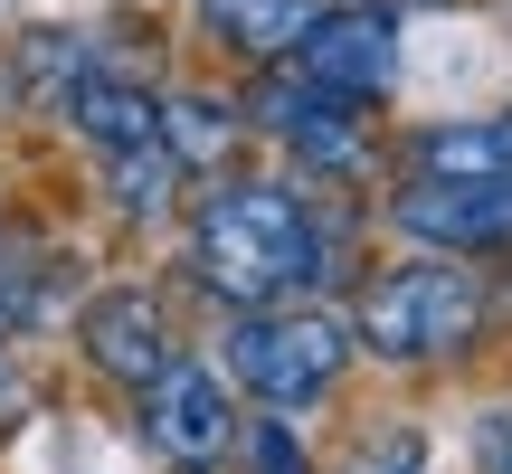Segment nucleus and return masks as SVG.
<instances>
[{
	"instance_id": "1",
	"label": "nucleus",
	"mask_w": 512,
	"mask_h": 474,
	"mask_svg": "<svg viewBox=\"0 0 512 474\" xmlns=\"http://www.w3.org/2000/svg\"><path fill=\"white\" fill-rule=\"evenodd\" d=\"M361 228H370L361 200H332L275 162H228L190 181L181 219H171V237H181L171 275L200 313L313 304V294H351V275L370 266Z\"/></svg>"
},
{
	"instance_id": "2",
	"label": "nucleus",
	"mask_w": 512,
	"mask_h": 474,
	"mask_svg": "<svg viewBox=\"0 0 512 474\" xmlns=\"http://www.w3.org/2000/svg\"><path fill=\"white\" fill-rule=\"evenodd\" d=\"M351 342L361 370L389 380H446V370H475L503 342V294L494 266L475 256H427V247H389L351 275Z\"/></svg>"
},
{
	"instance_id": "3",
	"label": "nucleus",
	"mask_w": 512,
	"mask_h": 474,
	"mask_svg": "<svg viewBox=\"0 0 512 474\" xmlns=\"http://www.w3.org/2000/svg\"><path fill=\"white\" fill-rule=\"evenodd\" d=\"M209 361L238 389V408H266V418H323V408L361 380V342H351V313L332 304V294L219 313Z\"/></svg>"
},
{
	"instance_id": "4",
	"label": "nucleus",
	"mask_w": 512,
	"mask_h": 474,
	"mask_svg": "<svg viewBox=\"0 0 512 474\" xmlns=\"http://www.w3.org/2000/svg\"><path fill=\"white\" fill-rule=\"evenodd\" d=\"M238 105H247V143L275 152V171L332 190V200H370L389 181V124L380 105H351V95L304 86L294 67H256L238 76Z\"/></svg>"
},
{
	"instance_id": "5",
	"label": "nucleus",
	"mask_w": 512,
	"mask_h": 474,
	"mask_svg": "<svg viewBox=\"0 0 512 474\" xmlns=\"http://www.w3.org/2000/svg\"><path fill=\"white\" fill-rule=\"evenodd\" d=\"M67 351H76V370H86L105 399H133L152 370H171V361L190 351V332H181L171 285H152V275H105V285L76 294Z\"/></svg>"
},
{
	"instance_id": "6",
	"label": "nucleus",
	"mask_w": 512,
	"mask_h": 474,
	"mask_svg": "<svg viewBox=\"0 0 512 474\" xmlns=\"http://www.w3.org/2000/svg\"><path fill=\"white\" fill-rule=\"evenodd\" d=\"M124 427H133V446H143L162 474H228L238 465L247 408H238V389L219 380L209 351H181L171 370H152V380L124 399Z\"/></svg>"
},
{
	"instance_id": "7",
	"label": "nucleus",
	"mask_w": 512,
	"mask_h": 474,
	"mask_svg": "<svg viewBox=\"0 0 512 474\" xmlns=\"http://www.w3.org/2000/svg\"><path fill=\"white\" fill-rule=\"evenodd\" d=\"M361 209H370V228L389 247L475 256V266H503L512 256V181H399L389 171Z\"/></svg>"
},
{
	"instance_id": "8",
	"label": "nucleus",
	"mask_w": 512,
	"mask_h": 474,
	"mask_svg": "<svg viewBox=\"0 0 512 474\" xmlns=\"http://www.w3.org/2000/svg\"><path fill=\"white\" fill-rule=\"evenodd\" d=\"M285 67L304 76V86L323 95H351V105H399L408 86V19L389 10H361V0H323V10L304 19V38L285 48Z\"/></svg>"
},
{
	"instance_id": "9",
	"label": "nucleus",
	"mask_w": 512,
	"mask_h": 474,
	"mask_svg": "<svg viewBox=\"0 0 512 474\" xmlns=\"http://www.w3.org/2000/svg\"><path fill=\"white\" fill-rule=\"evenodd\" d=\"M389 171L399 181H512V105L437 114V124L389 133Z\"/></svg>"
},
{
	"instance_id": "10",
	"label": "nucleus",
	"mask_w": 512,
	"mask_h": 474,
	"mask_svg": "<svg viewBox=\"0 0 512 474\" xmlns=\"http://www.w3.org/2000/svg\"><path fill=\"white\" fill-rule=\"evenodd\" d=\"M86 67H95V29H86V19H38V29L10 38L0 86H10V105L29 114L38 133H57L67 105H76V86H86Z\"/></svg>"
},
{
	"instance_id": "11",
	"label": "nucleus",
	"mask_w": 512,
	"mask_h": 474,
	"mask_svg": "<svg viewBox=\"0 0 512 474\" xmlns=\"http://www.w3.org/2000/svg\"><path fill=\"white\" fill-rule=\"evenodd\" d=\"M162 152L181 162V181H209V171L247 162V105H238V76H181V86H162Z\"/></svg>"
},
{
	"instance_id": "12",
	"label": "nucleus",
	"mask_w": 512,
	"mask_h": 474,
	"mask_svg": "<svg viewBox=\"0 0 512 474\" xmlns=\"http://www.w3.org/2000/svg\"><path fill=\"white\" fill-rule=\"evenodd\" d=\"M67 133L76 152H114V143H152L162 133V76L152 67H124V57H105L95 48V67H86V86H76V105H67Z\"/></svg>"
},
{
	"instance_id": "13",
	"label": "nucleus",
	"mask_w": 512,
	"mask_h": 474,
	"mask_svg": "<svg viewBox=\"0 0 512 474\" xmlns=\"http://www.w3.org/2000/svg\"><path fill=\"white\" fill-rule=\"evenodd\" d=\"M86 190L105 200L114 228H143V237H171V219H181V200H190V181H181V162L162 152V133H152V143L86 152Z\"/></svg>"
},
{
	"instance_id": "14",
	"label": "nucleus",
	"mask_w": 512,
	"mask_h": 474,
	"mask_svg": "<svg viewBox=\"0 0 512 474\" xmlns=\"http://www.w3.org/2000/svg\"><path fill=\"white\" fill-rule=\"evenodd\" d=\"M313 10H323V0H181L190 38H200V48H219L238 76L285 67V48L304 38V19H313Z\"/></svg>"
},
{
	"instance_id": "15",
	"label": "nucleus",
	"mask_w": 512,
	"mask_h": 474,
	"mask_svg": "<svg viewBox=\"0 0 512 474\" xmlns=\"http://www.w3.org/2000/svg\"><path fill=\"white\" fill-rule=\"evenodd\" d=\"M323 474H437V427L427 418H370Z\"/></svg>"
},
{
	"instance_id": "16",
	"label": "nucleus",
	"mask_w": 512,
	"mask_h": 474,
	"mask_svg": "<svg viewBox=\"0 0 512 474\" xmlns=\"http://www.w3.org/2000/svg\"><path fill=\"white\" fill-rule=\"evenodd\" d=\"M228 474H323V456H313V427H304V418H266V408H247L238 465H228Z\"/></svg>"
},
{
	"instance_id": "17",
	"label": "nucleus",
	"mask_w": 512,
	"mask_h": 474,
	"mask_svg": "<svg viewBox=\"0 0 512 474\" xmlns=\"http://www.w3.org/2000/svg\"><path fill=\"white\" fill-rule=\"evenodd\" d=\"M456 446H465V474H512V399H484Z\"/></svg>"
},
{
	"instance_id": "18",
	"label": "nucleus",
	"mask_w": 512,
	"mask_h": 474,
	"mask_svg": "<svg viewBox=\"0 0 512 474\" xmlns=\"http://www.w3.org/2000/svg\"><path fill=\"white\" fill-rule=\"evenodd\" d=\"M19 408V332H10V313H0V418Z\"/></svg>"
},
{
	"instance_id": "19",
	"label": "nucleus",
	"mask_w": 512,
	"mask_h": 474,
	"mask_svg": "<svg viewBox=\"0 0 512 474\" xmlns=\"http://www.w3.org/2000/svg\"><path fill=\"white\" fill-rule=\"evenodd\" d=\"M361 10H389V19H418V10H446V0H361Z\"/></svg>"
},
{
	"instance_id": "20",
	"label": "nucleus",
	"mask_w": 512,
	"mask_h": 474,
	"mask_svg": "<svg viewBox=\"0 0 512 474\" xmlns=\"http://www.w3.org/2000/svg\"><path fill=\"white\" fill-rule=\"evenodd\" d=\"M494 294H503V323H512V256H503V266H494Z\"/></svg>"
},
{
	"instance_id": "21",
	"label": "nucleus",
	"mask_w": 512,
	"mask_h": 474,
	"mask_svg": "<svg viewBox=\"0 0 512 474\" xmlns=\"http://www.w3.org/2000/svg\"><path fill=\"white\" fill-rule=\"evenodd\" d=\"M0 228H10V190H0Z\"/></svg>"
}]
</instances>
